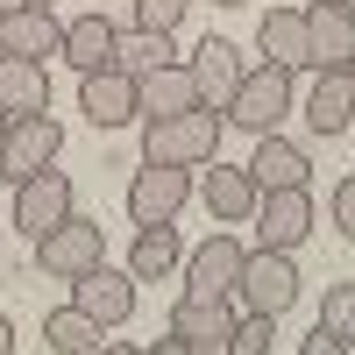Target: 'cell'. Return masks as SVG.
<instances>
[{
  "label": "cell",
  "mask_w": 355,
  "mask_h": 355,
  "mask_svg": "<svg viewBox=\"0 0 355 355\" xmlns=\"http://www.w3.org/2000/svg\"><path fill=\"white\" fill-rule=\"evenodd\" d=\"M36 263H43L50 277H64V284H71V277L93 270V263H107V227H100V220H85V214H64V220H57L43 242H36Z\"/></svg>",
  "instance_id": "5"
},
{
  "label": "cell",
  "mask_w": 355,
  "mask_h": 355,
  "mask_svg": "<svg viewBox=\"0 0 355 355\" xmlns=\"http://www.w3.org/2000/svg\"><path fill=\"white\" fill-rule=\"evenodd\" d=\"M306 121L313 135H348L355 128V71H320V85L306 93Z\"/></svg>",
  "instance_id": "18"
},
{
  "label": "cell",
  "mask_w": 355,
  "mask_h": 355,
  "mask_svg": "<svg viewBox=\"0 0 355 355\" xmlns=\"http://www.w3.org/2000/svg\"><path fill=\"white\" fill-rule=\"evenodd\" d=\"M78 114H85L93 128H128V121H135V78H121L114 64L78 71Z\"/></svg>",
  "instance_id": "13"
},
{
  "label": "cell",
  "mask_w": 355,
  "mask_h": 355,
  "mask_svg": "<svg viewBox=\"0 0 355 355\" xmlns=\"http://www.w3.org/2000/svg\"><path fill=\"white\" fill-rule=\"evenodd\" d=\"M327 214H334V234H355V178H341V185H334Z\"/></svg>",
  "instance_id": "29"
},
{
  "label": "cell",
  "mask_w": 355,
  "mask_h": 355,
  "mask_svg": "<svg viewBox=\"0 0 355 355\" xmlns=\"http://www.w3.org/2000/svg\"><path fill=\"white\" fill-rule=\"evenodd\" d=\"M214 8H249V0H214Z\"/></svg>",
  "instance_id": "34"
},
{
  "label": "cell",
  "mask_w": 355,
  "mask_h": 355,
  "mask_svg": "<svg viewBox=\"0 0 355 355\" xmlns=\"http://www.w3.org/2000/svg\"><path fill=\"white\" fill-rule=\"evenodd\" d=\"M43 341H50V355H93L100 320H85L78 306H57V313H43Z\"/></svg>",
  "instance_id": "25"
},
{
  "label": "cell",
  "mask_w": 355,
  "mask_h": 355,
  "mask_svg": "<svg viewBox=\"0 0 355 355\" xmlns=\"http://www.w3.org/2000/svg\"><path fill=\"white\" fill-rule=\"evenodd\" d=\"M185 107H199L185 64H157L135 78V121H164V114H185Z\"/></svg>",
  "instance_id": "17"
},
{
  "label": "cell",
  "mask_w": 355,
  "mask_h": 355,
  "mask_svg": "<svg viewBox=\"0 0 355 355\" xmlns=\"http://www.w3.org/2000/svg\"><path fill=\"white\" fill-rule=\"evenodd\" d=\"M185 8H192V0H135V28H164V36H178Z\"/></svg>",
  "instance_id": "28"
},
{
  "label": "cell",
  "mask_w": 355,
  "mask_h": 355,
  "mask_svg": "<svg viewBox=\"0 0 355 355\" xmlns=\"http://www.w3.org/2000/svg\"><path fill=\"white\" fill-rule=\"evenodd\" d=\"M185 206H192V171H178V164H142V171L128 178V220H135V227H171Z\"/></svg>",
  "instance_id": "4"
},
{
  "label": "cell",
  "mask_w": 355,
  "mask_h": 355,
  "mask_svg": "<svg viewBox=\"0 0 355 355\" xmlns=\"http://www.w3.org/2000/svg\"><path fill=\"white\" fill-rule=\"evenodd\" d=\"M320 327L334 341H355V284H334L327 291V313H320Z\"/></svg>",
  "instance_id": "27"
},
{
  "label": "cell",
  "mask_w": 355,
  "mask_h": 355,
  "mask_svg": "<svg viewBox=\"0 0 355 355\" xmlns=\"http://www.w3.org/2000/svg\"><path fill=\"white\" fill-rule=\"evenodd\" d=\"M256 50H263V64L306 71V15H299V8H263V21H256Z\"/></svg>",
  "instance_id": "21"
},
{
  "label": "cell",
  "mask_w": 355,
  "mask_h": 355,
  "mask_svg": "<svg viewBox=\"0 0 355 355\" xmlns=\"http://www.w3.org/2000/svg\"><path fill=\"white\" fill-rule=\"evenodd\" d=\"M28 8H57V0H28Z\"/></svg>",
  "instance_id": "36"
},
{
  "label": "cell",
  "mask_w": 355,
  "mask_h": 355,
  "mask_svg": "<svg viewBox=\"0 0 355 355\" xmlns=\"http://www.w3.org/2000/svg\"><path fill=\"white\" fill-rule=\"evenodd\" d=\"M57 57H64L71 71H100L107 57H114V21H107V15H78V21H64Z\"/></svg>",
  "instance_id": "23"
},
{
  "label": "cell",
  "mask_w": 355,
  "mask_h": 355,
  "mask_svg": "<svg viewBox=\"0 0 355 355\" xmlns=\"http://www.w3.org/2000/svg\"><path fill=\"white\" fill-rule=\"evenodd\" d=\"M185 71H192L199 107H214V114H220V107H227V93L242 85V71H249V64H242V50H234L227 36H206V43L192 50V64H185Z\"/></svg>",
  "instance_id": "14"
},
{
  "label": "cell",
  "mask_w": 355,
  "mask_h": 355,
  "mask_svg": "<svg viewBox=\"0 0 355 355\" xmlns=\"http://www.w3.org/2000/svg\"><path fill=\"white\" fill-rule=\"evenodd\" d=\"M0 114H8V121L50 114V71L36 57H0Z\"/></svg>",
  "instance_id": "19"
},
{
  "label": "cell",
  "mask_w": 355,
  "mask_h": 355,
  "mask_svg": "<svg viewBox=\"0 0 355 355\" xmlns=\"http://www.w3.org/2000/svg\"><path fill=\"white\" fill-rule=\"evenodd\" d=\"M256 249H299L313 234V185H277V192H256Z\"/></svg>",
  "instance_id": "6"
},
{
  "label": "cell",
  "mask_w": 355,
  "mask_h": 355,
  "mask_svg": "<svg viewBox=\"0 0 355 355\" xmlns=\"http://www.w3.org/2000/svg\"><path fill=\"white\" fill-rule=\"evenodd\" d=\"M227 327H234V306L227 299H178V313H171V334L185 341L192 355H220L227 348Z\"/></svg>",
  "instance_id": "15"
},
{
  "label": "cell",
  "mask_w": 355,
  "mask_h": 355,
  "mask_svg": "<svg viewBox=\"0 0 355 355\" xmlns=\"http://www.w3.org/2000/svg\"><path fill=\"white\" fill-rule=\"evenodd\" d=\"M299 291H306V277H299V263H291L284 249H249V256H242V277H234L227 299H242L249 313H291V306H299Z\"/></svg>",
  "instance_id": "3"
},
{
  "label": "cell",
  "mask_w": 355,
  "mask_h": 355,
  "mask_svg": "<svg viewBox=\"0 0 355 355\" xmlns=\"http://www.w3.org/2000/svg\"><path fill=\"white\" fill-rule=\"evenodd\" d=\"M299 355H348V341H334L327 327H313V334L299 341Z\"/></svg>",
  "instance_id": "30"
},
{
  "label": "cell",
  "mask_w": 355,
  "mask_h": 355,
  "mask_svg": "<svg viewBox=\"0 0 355 355\" xmlns=\"http://www.w3.org/2000/svg\"><path fill=\"white\" fill-rule=\"evenodd\" d=\"M178 263H185L178 227H135V249H128V277H135V284H164Z\"/></svg>",
  "instance_id": "24"
},
{
  "label": "cell",
  "mask_w": 355,
  "mask_h": 355,
  "mask_svg": "<svg viewBox=\"0 0 355 355\" xmlns=\"http://www.w3.org/2000/svg\"><path fill=\"white\" fill-rule=\"evenodd\" d=\"M71 306L85 320H100V334L107 327H128V320H135V277L114 270V263H93L85 277H71Z\"/></svg>",
  "instance_id": "9"
},
{
  "label": "cell",
  "mask_w": 355,
  "mask_h": 355,
  "mask_svg": "<svg viewBox=\"0 0 355 355\" xmlns=\"http://www.w3.org/2000/svg\"><path fill=\"white\" fill-rule=\"evenodd\" d=\"M306 15V64L320 71H355V15L320 0V8H299Z\"/></svg>",
  "instance_id": "11"
},
{
  "label": "cell",
  "mask_w": 355,
  "mask_h": 355,
  "mask_svg": "<svg viewBox=\"0 0 355 355\" xmlns=\"http://www.w3.org/2000/svg\"><path fill=\"white\" fill-rule=\"evenodd\" d=\"M220 114L214 107H185V114H164V121H142V164H178V171H199L220 157Z\"/></svg>",
  "instance_id": "1"
},
{
  "label": "cell",
  "mask_w": 355,
  "mask_h": 355,
  "mask_svg": "<svg viewBox=\"0 0 355 355\" xmlns=\"http://www.w3.org/2000/svg\"><path fill=\"white\" fill-rule=\"evenodd\" d=\"M142 355H192V348L178 341V334H164V341H150V348H142Z\"/></svg>",
  "instance_id": "31"
},
{
  "label": "cell",
  "mask_w": 355,
  "mask_h": 355,
  "mask_svg": "<svg viewBox=\"0 0 355 355\" xmlns=\"http://www.w3.org/2000/svg\"><path fill=\"white\" fill-rule=\"evenodd\" d=\"M334 8H355V0H334Z\"/></svg>",
  "instance_id": "37"
},
{
  "label": "cell",
  "mask_w": 355,
  "mask_h": 355,
  "mask_svg": "<svg viewBox=\"0 0 355 355\" xmlns=\"http://www.w3.org/2000/svg\"><path fill=\"white\" fill-rule=\"evenodd\" d=\"M0 355H15V320L0 313Z\"/></svg>",
  "instance_id": "33"
},
{
  "label": "cell",
  "mask_w": 355,
  "mask_h": 355,
  "mask_svg": "<svg viewBox=\"0 0 355 355\" xmlns=\"http://www.w3.org/2000/svg\"><path fill=\"white\" fill-rule=\"evenodd\" d=\"M192 192L206 199V214H214V220H227V227L256 214V178H249L242 164H220V157H214V171H206V185H192Z\"/></svg>",
  "instance_id": "20"
},
{
  "label": "cell",
  "mask_w": 355,
  "mask_h": 355,
  "mask_svg": "<svg viewBox=\"0 0 355 355\" xmlns=\"http://www.w3.org/2000/svg\"><path fill=\"white\" fill-rule=\"evenodd\" d=\"M121 78H142L157 64H178V36H164V28H114V57H107Z\"/></svg>",
  "instance_id": "22"
},
{
  "label": "cell",
  "mask_w": 355,
  "mask_h": 355,
  "mask_svg": "<svg viewBox=\"0 0 355 355\" xmlns=\"http://www.w3.org/2000/svg\"><path fill=\"white\" fill-rule=\"evenodd\" d=\"M284 114H291V71H284V64H256V71H242V85L227 93L220 121H227V128H249V135H270Z\"/></svg>",
  "instance_id": "2"
},
{
  "label": "cell",
  "mask_w": 355,
  "mask_h": 355,
  "mask_svg": "<svg viewBox=\"0 0 355 355\" xmlns=\"http://www.w3.org/2000/svg\"><path fill=\"white\" fill-rule=\"evenodd\" d=\"M57 36H64V21L50 8H28V0H8L0 8V57H57Z\"/></svg>",
  "instance_id": "12"
},
{
  "label": "cell",
  "mask_w": 355,
  "mask_h": 355,
  "mask_svg": "<svg viewBox=\"0 0 355 355\" xmlns=\"http://www.w3.org/2000/svg\"><path fill=\"white\" fill-rule=\"evenodd\" d=\"M64 214H78V206H71V178L57 171V164L15 185V227L28 234V242H43V234H50L57 220H64Z\"/></svg>",
  "instance_id": "10"
},
{
  "label": "cell",
  "mask_w": 355,
  "mask_h": 355,
  "mask_svg": "<svg viewBox=\"0 0 355 355\" xmlns=\"http://www.w3.org/2000/svg\"><path fill=\"white\" fill-rule=\"evenodd\" d=\"M0 142H8V114H0Z\"/></svg>",
  "instance_id": "35"
},
{
  "label": "cell",
  "mask_w": 355,
  "mask_h": 355,
  "mask_svg": "<svg viewBox=\"0 0 355 355\" xmlns=\"http://www.w3.org/2000/svg\"><path fill=\"white\" fill-rule=\"evenodd\" d=\"M93 355H142V348H135V341H100Z\"/></svg>",
  "instance_id": "32"
},
{
  "label": "cell",
  "mask_w": 355,
  "mask_h": 355,
  "mask_svg": "<svg viewBox=\"0 0 355 355\" xmlns=\"http://www.w3.org/2000/svg\"><path fill=\"white\" fill-rule=\"evenodd\" d=\"M242 256H249V249L234 242L227 227H214L185 263H178V270H185V299H227L234 277H242Z\"/></svg>",
  "instance_id": "8"
},
{
  "label": "cell",
  "mask_w": 355,
  "mask_h": 355,
  "mask_svg": "<svg viewBox=\"0 0 355 355\" xmlns=\"http://www.w3.org/2000/svg\"><path fill=\"white\" fill-rule=\"evenodd\" d=\"M57 150H64L57 114H21V121H8V142H0V178H8V185H21V178L50 171Z\"/></svg>",
  "instance_id": "7"
},
{
  "label": "cell",
  "mask_w": 355,
  "mask_h": 355,
  "mask_svg": "<svg viewBox=\"0 0 355 355\" xmlns=\"http://www.w3.org/2000/svg\"><path fill=\"white\" fill-rule=\"evenodd\" d=\"M242 171L256 178V192H277V185H306V178H313V157L270 128V135H256V157H249Z\"/></svg>",
  "instance_id": "16"
},
{
  "label": "cell",
  "mask_w": 355,
  "mask_h": 355,
  "mask_svg": "<svg viewBox=\"0 0 355 355\" xmlns=\"http://www.w3.org/2000/svg\"><path fill=\"white\" fill-rule=\"evenodd\" d=\"M270 341H277V313H234L220 355H270Z\"/></svg>",
  "instance_id": "26"
}]
</instances>
